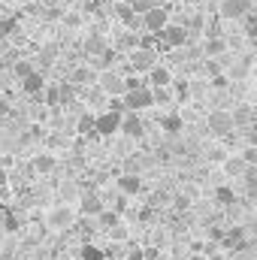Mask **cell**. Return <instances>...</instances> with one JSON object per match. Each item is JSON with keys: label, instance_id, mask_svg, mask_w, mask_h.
Listing matches in <instances>:
<instances>
[{"label": "cell", "instance_id": "ab89813d", "mask_svg": "<svg viewBox=\"0 0 257 260\" xmlns=\"http://www.w3.org/2000/svg\"><path fill=\"white\" fill-rule=\"evenodd\" d=\"M6 182H9V176H6V167L0 164V185H6Z\"/></svg>", "mask_w": 257, "mask_h": 260}, {"label": "cell", "instance_id": "44dd1931", "mask_svg": "<svg viewBox=\"0 0 257 260\" xmlns=\"http://www.w3.org/2000/svg\"><path fill=\"white\" fill-rule=\"evenodd\" d=\"M30 167H34L37 173H43V176H46V173H52V170L58 167V157H55V154H37Z\"/></svg>", "mask_w": 257, "mask_h": 260}, {"label": "cell", "instance_id": "60d3db41", "mask_svg": "<svg viewBox=\"0 0 257 260\" xmlns=\"http://www.w3.org/2000/svg\"><path fill=\"white\" fill-rule=\"evenodd\" d=\"M245 233H248L251 239H257V221H254V224H251V227H248V230H245Z\"/></svg>", "mask_w": 257, "mask_h": 260}, {"label": "cell", "instance_id": "5bb4252c", "mask_svg": "<svg viewBox=\"0 0 257 260\" xmlns=\"http://www.w3.org/2000/svg\"><path fill=\"white\" fill-rule=\"evenodd\" d=\"M118 191L124 197H136L142 191V179H139V173H124L121 179H118Z\"/></svg>", "mask_w": 257, "mask_h": 260}, {"label": "cell", "instance_id": "d4e9b609", "mask_svg": "<svg viewBox=\"0 0 257 260\" xmlns=\"http://www.w3.org/2000/svg\"><path fill=\"white\" fill-rule=\"evenodd\" d=\"M109 239H112V242H127V239H130L127 224H121V221H118V224H112V227H109Z\"/></svg>", "mask_w": 257, "mask_h": 260}, {"label": "cell", "instance_id": "7a4b0ae2", "mask_svg": "<svg viewBox=\"0 0 257 260\" xmlns=\"http://www.w3.org/2000/svg\"><path fill=\"white\" fill-rule=\"evenodd\" d=\"M154 64H160L157 49H151V46H136V49L130 52V70H133V73H148Z\"/></svg>", "mask_w": 257, "mask_h": 260}, {"label": "cell", "instance_id": "ba28073f", "mask_svg": "<svg viewBox=\"0 0 257 260\" xmlns=\"http://www.w3.org/2000/svg\"><path fill=\"white\" fill-rule=\"evenodd\" d=\"M167 21H170V15H167V9L157 3V6H151L145 15H142V24H145V30L148 34H160L164 27H167Z\"/></svg>", "mask_w": 257, "mask_h": 260}, {"label": "cell", "instance_id": "30bf717a", "mask_svg": "<svg viewBox=\"0 0 257 260\" xmlns=\"http://www.w3.org/2000/svg\"><path fill=\"white\" fill-rule=\"evenodd\" d=\"M103 209H106V203L100 200V194H94V191H91V194H82V200H79V212H82L85 218H97Z\"/></svg>", "mask_w": 257, "mask_h": 260}, {"label": "cell", "instance_id": "4fadbf2b", "mask_svg": "<svg viewBox=\"0 0 257 260\" xmlns=\"http://www.w3.org/2000/svg\"><path fill=\"white\" fill-rule=\"evenodd\" d=\"M97 76H100V73H97L94 67L85 64V67H76V70H73V73H70L67 79H70V82H73L76 88H82V85H94V82H97Z\"/></svg>", "mask_w": 257, "mask_h": 260}, {"label": "cell", "instance_id": "8992f818", "mask_svg": "<svg viewBox=\"0 0 257 260\" xmlns=\"http://www.w3.org/2000/svg\"><path fill=\"white\" fill-rule=\"evenodd\" d=\"M254 9V0H221V18L227 21H242Z\"/></svg>", "mask_w": 257, "mask_h": 260}, {"label": "cell", "instance_id": "5b68a950", "mask_svg": "<svg viewBox=\"0 0 257 260\" xmlns=\"http://www.w3.org/2000/svg\"><path fill=\"white\" fill-rule=\"evenodd\" d=\"M97 85L106 91V97H124V94H127L124 76H118V73H112V70H103V73L97 76Z\"/></svg>", "mask_w": 257, "mask_h": 260}, {"label": "cell", "instance_id": "ac0fdd59", "mask_svg": "<svg viewBox=\"0 0 257 260\" xmlns=\"http://www.w3.org/2000/svg\"><path fill=\"white\" fill-rule=\"evenodd\" d=\"M76 133L79 136H97V118L91 112H82L79 121H76Z\"/></svg>", "mask_w": 257, "mask_h": 260}, {"label": "cell", "instance_id": "7402d4cb", "mask_svg": "<svg viewBox=\"0 0 257 260\" xmlns=\"http://www.w3.org/2000/svg\"><path fill=\"white\" fill-rule=\"evenodd\" d=\"M151 91H154V106H170L176 100V94L170 91V85H154Z\"/></svg>", "mask_w": 257, "mask_h": 260}, {"label": "cell", "instance_id": "d6986e66", "mask_svg": "<svg viewBox=\"0 0 257 260\" xmlns=\"http://www.w3.org/2000/svg\"><path fill=\"white\" fill-rule=\"evenodd\" d=\"M148 82H151V85H173V73H170V67L154 64L151 70H148Z\"/></svg>", "mask_w": 257, "mask_h": 260}, {"label": "cell", "instance_id": "d590c367", "mask_svg": "<svg viewBox=\"0 0 257 260\" xmlns=\"http://www.w3.org/2000/svg\"><path fill=\"white\" fill-rule=\"evenodd\" d=\"M209 88H215V91H224L227 88V79L218 73V76H212V82H209Z\"/></svg>", "mask_w": 257, "mask_h": 260}, {"label": "cell", "instance_id": "7c38bea8", "mask_svg": "<svg viewBox=\"0 0 257 260\" xmlns=\"http://www.w3.org/2000/svg\"><path fill=\"white\" fill-rule=\"evenodd\" d=\"M21 88H24L30 97H43V91H46V76H43L40 70H34L30 76L21 79Z\"/></svg>", "mask_w": 257, "mask_h": 260}, {"label": "cell", "instance_id": "836d02e7", "mask_svg": "<svg viewBox=\"0 0 257 260\" xmlns=\"http://www.w3.org/2000/svg\"><path fill=\"white\" fill-rule=\"evenodd\" d=\"M215 200H221L224 206H230V203H233V191H230V188H218V191H215Z\"/></svg>", "mask_w": 257, "mask_h": 260}, {"label": "cell", "instance_id": "d6a6232c", "mask_svg": "<svg viewBox=\"0 0 257 260\" xmlns=\"http://www.w3.org/2000/svg\"><path fill=\"white\" fill-rule=\"evenodd\" d=\"M248 73V58H236V64H233V70H230V76L233 79H242Z\"/></svg>", "mask_w": 257, "mask_h": 260}, {"label": "cell", "instance_id": "cb8c5ba5", "mask_svg": "<svg viewBox=\"0 0 257 260\" xmlns=\"http://www.w3.org/2000/svg\"><path fill=\"white\" fill-rule=\"evenodd\" d=\"M139 46V34H133V30H127V34H118L115 37V49H127V52H133Z\"/></svg>", "mask_w": 257, "mask_h": 260}, {"label": "cell", "instance_id": "603a6c76", "mask_svg": "<svg viewBox=\"0 0 257 260\" xmlns=\"http://www.w3.org/2000/svg\"><path fill=\"white\" fill-rule=\"evenodd\" d=\"M58 94H61V106H76V85L70 79L58 85Z\"/></svg>", "mask_w": 257, "mask_h": 260}, {"label": "cell", "instance_id": "74e56055", "mask_svg": "<svg viewBox=\"0 0 257 260\" xmlns=\"http://www.w3.org/2000/svg\"><path fill=\"white\" fill-rule=\"evenodd\" d=\"M64 24H70V27H79V24H82V18H79L76 12H70V15H64Z\"/></svg>", "mask_w": 257, "mask_h": 260}, {"label": "cell", "instance_id": "1f68e13d", "mask_svg": "<svg viewBox=\"0 0 257 260\" xmlns=\"http://www.w3.org/2000/svg\"><path fill=\"white\" fill-rule=\"evenodd\" d=\"M97 221H100V224H103V227L109 230V227H112V224H118L121 218H118V212H106V209H103V212L97 215Z\"/></svg>", "mask_w": 257, "mask_h": 260}, {"label": "cell", "instance_id": "9c48e42d", "mask_svg": "<svg viewBox=\"0 0 257 260\" xmlns=\"http://www.w3.org/2000/svg\"><path fill=\"white\" fill-rule=\"evenodd\" d=\"M121 133H124L127 139H139V136H145V124H142L139 112L127 109V112L121 115Z\"/></svg>", "mask_w": 257, "mask_h": 260}, {"label": "cell", "instance_id": "f35d334b", "mask_svg": "<svg viewBox=\"0 0 257 260\" xmlns=\"http://www.w3.org/2000/svg\"><path fill=\"white\" fill-rule=\"evenodd\" d=\"M127 260H145V254H142V251L136 248V251H130V254H127Z\"/></svg>", "mask_w": 257, "mask_h": 260}, {"label": "cell", "instance_id": "83f0119b", "mask_svg": "<svg viewBox=\"0 0 257 260\" xmlns=\"http://www.w3.org/2000/svg\"><path fill=\"white\" fill-rule=\"evenodd\" d=\"M160 124H164V130H167V133H179V130H185V121H182L179 115H170V118H164Z\"/></svg>", "mask_w": 257, "mask_h": 260}, {"label": "cell", "instance_id": "3957f363", "mask_svg": "<svg viewBox=\"0 0 257 260\" xmlns=\"http://www.w3.org/2000/svg\"><path fill=\"white\" fill-rule=\"evenodd\" d=\"M206 130L212 133V136H230L236 124H233V112H224V109H215V112H209V118H206Z\"/></svg>", "mask_w": 257, "mask_h": 260}, {"label": "cell", "instance_id": "f546056e", "mask_svg": "<svg viewBox=\"0 0 257 260\" xmlns=\"http://www.w3.org/2000/svg\"><path fill=\"white\" fill-rule=\"evenodd\" d=\"M12 73H15V79H24V76L34 73V64H30V61H15V64H12Z\"/></svg>", "mask_w": 257, "mask_h": 260}, {"label": "cell", "instance_id": "52a82bcc", "mask_svg": "<svg viewBox=\"0 0 257 260\" xmlns=\"http://www.w3.org/2000/svg\"><path fill=\"white\" fill-rule=\"evenodd\" d=\"M121 115L124 112H115V109H106L103 115H97V136H115V133H121Z\"/></svg>", "mask_w": 257, "mask_h": 260}, {"label": "cell", "instance_id": "9a60e30c", "mask_svg": "<svg viewBox=\"0 0 257 260\" xmlns=\"http://www.w3.org/2000/svg\"><path fill=\"white\" fill-rule=\"evenodd\" d=\"M230 49V43L221 37V34H215V37H209L206 40V46H203V52H206V58H221L224 52Z\"/></svg>", "mask_w": 257, "mask_h": 260}, {"label": "cell", "instance_id": "ffe728a7", "mask_svg": "<svg viewBox=\"0 0 257 260\" xmlns=\"http://www.w3.org/2000/svg\"><path fill=\"white\" fill-rule=\"evenodd\" d=\"M109 46H106V40H103V34H91L88 40H85V55H103Z\"/></svg>", "mask_w": 257, "mask_h": 260}, {"label": "cell", "instance_id": "4316f807", "mask_svg": "<svg viewBox=\"0 0 257 260\" xmlns=\"http://www.w3.org/2000/svg\"><path fill=\"white\" fill-rule=\"evenodd\" d=\"M46 106L55 112V109H61V94H58V85H52V88H46Z\"/></svg>", "mask_w": 257, "mask_h": 260}, {"label": "cell", "instance_id": "b9f144b4", "mask_svg": "<svg viewBox=\"0 0 257 260\" xmlns=\"http://www.w3.org/2000/svg\"><path fill=\"white\" fill-rule=\"evenodd\" d=\"M191 260H212V257H209V254H203V251H194Z\"/></svg>", "mask_w": 257, "mask_h": 260}, {"label": "cell", "instance_id": "e575fe53", "mask_svg": "<svg viewBox=\"0 0 257 260\" xmlns=\"http://www.w3.org/2000/svg\"><path fill=\"white\" fill-rule=\"evenodd\" d=\"M221 70H224V67H221V61H215V58H206V73H209V76H218Z\"/></svg>", "mask_w": 257, "mask_h": 260}, {"label": "cell", "instance_id": "484cf974", "mask_svg": "<svg viewBox=\"0 0 257 260\" xmlns=\"http://www.w3.org/2000/svg\"><path fill=\"white\" fill-rule=\"evenodd\" d=\"M79 260H106V251H100L97 245H82V251H79Z\"/></svg>", "mask_w": 257, "mask_h": 260}, {"label": "cell", "instance_id": "e0dca14e", "mask_svg": "<svg viewBox=\"0 0 257 260\" xmlns=\"http://www.w3.org/2000/svg\"><path fill=\"white\" fill-rule=\"evenodd\" d=\"M233 124L236 127H251L254 124V109L251 106H245V103H239V106H233Z\"/></svg>", "mask_w": 257, "mask_h": 260}, {"label": "cell", "instance_id": "4dcf8cb0", "mask_svg": "<svg viewBox=\"0 0 257 260\" xmlns=\"http://www.w3.org/2000/svg\"><path fill=\"white\" fill-rule=\"evenodd\" d=\"M127 3H130V9L139 12V15H145L151 6H157V0H127Z\"/></svg>", "mask_w": 257, "mask_h": 260}, {"label": "cell", "instance_id": "8fae6325", "mask_svg": "<svg viewBox=\"0 0 257 260\" xmlns=\"http://www.w3.org/2000/svg\"><path fill=\"white\" fill-rule=\"evenodd\" d=\"M73 221H76V212H73L70 206H58V209H52V215H49V227H55V230L73 227Z\"/></svg>", "mask_w": 257, "mask_h": 260}, {"label": "cell", "instance_id": "f1b7e54d", "mask_svg": "<svg viewBox=\"0 0 257 260\" xmlns=\"http://www.w3.org/2000/svg\"><path fill=\"white\" fill-rule=\"evenodd\" d=\"M242 27H245L248 37H257V9H251V12L242 18Z\"/></svg>", "mask_w": 257, "mask_h": 260}, {"label": "cell", "instance_id": "6da1fadb", "mask_svg": "<svg viewBox=\"0 0 257 260\" xmlns=\"http://www.w3.org/2000/svg\"><path fill=\"white\" fill-rule=\"evenodd\" d=\"M164 46H170V49H185L188 43H191V30L185 27V24H170L167 21V27L160 30V34H154Z\"/></svg>", "mask_w": 257, "mask_h": 260}, {"label": "cell", "instance_id": "2e32d148", "mask_svg": "<svg viewBox=\"0 0 257 260\" xmlns=\"http://www.w3.org/2000/svg\"><path fill=\"white\" fill-rule=\"evenodd\" d=\"M245 170H248V160H245L242 154H236V157H227V160H224V176H230V179H242V176H245Z\"/></svg>", "mask_w": 257, "mask_h": 260}, {"label": "cell", "instance_id": "8d00e7d4", "mask_svg": "<svg viewBox=\"0 0 257 260\" xmlns=\"http://www.w3.org/2000/svg\"><path fill=\"white\" fill-rule=\"evenodd\" d=\"M188 94H191V85H188V82H179V85H176V100H182V97H188Z\"/></svg>", "mask_w": 257, "mask_h": 260}, {"label": "cell", "instance_id": "277c9868", "mask_svg": "<svg viewBox=\"0 0 257 260\" xmlns=\"http://www.w3.org/2000/svg\"><path fill=\"white\" fill-rule=\"evenodd\" d=\"M121 100H124V106H127V109L142 112V109H151V106H154V91H151V88H145V85H142V88H130Z\"/></svg>", "mask_w": 257, "mask_h": 260}]
</instances>
